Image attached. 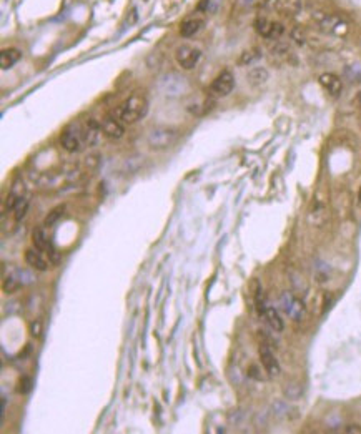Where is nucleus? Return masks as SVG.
Wrapping results in <instances>:
<instances>
[{
	"label": "nucleus",
	"mask_w": 361,
	"mask_h": 434,
	"mask_svg": "<svg viewBox=\"0 0 361 434\" xmlns=\"http://www.w3.org/2000/svg\"><path fill=\"white\" fill-rule=\"evenodd\" d=\"M148 112V100L145 95L135 93L129 97L117 108L115 115L125 123H135L141 120Z\"/></svg>",
	"instance_id": "obj_1"
},
{
	"label": "nucleus",
	"mask_w": 361,
	"mask_h": 434,
	"mask_svg": "<svg viewBox=\"0 0 361 434\" xmlns=\"http://www.w3.org/2000/svg\"><path fill=\"white\" fill-rule=\"evenodd\" d=\"M158 85H160L162 93L165 95V97H170V98L181 97V95H185L186 92H188V88H190L186 79H183V77L178 75V74L163 75L162 79H160Z\"/></svg>",
	"instance_id": "obj_2"
},
{
	"label": "nucleus",
	"mask_w": 361,
	"mask_h": 434,
	"mask_svg": "<svg viewBox=\"0 0 361 434\" xmlns=\"http://www.w3.org/2000/svg\"><path fill=\"white\" fill-rule=\"evenodd\" d=\"M177 130L170 127H157L148 133V145L153 150H165L172 147L177 140Z\"/></svg>",
	"instance_id": "obj_3"
},
{
	"label": "nucleus",
	"mask_w": 361,
	"mask_h": 434,
	"mask_svg": "<svg viewBox=\"0 0 361 434\" xmlns=\"http://www.w3.org/2000/svg\"><path fill=\"white\" fill-rule=\"evenodd\" d=\"M280 306L283 308V311L286 313L288 318L295 319V321H301L306 314V306L301 301L298 296H295L293 293H283L280 298Z\"/></svg>",
	"instance_id": "obj_4"
},
{
	"label": "nucleus",
	"mask_w": 361,
	"mask_h": 434,
	"mask_svg": "<svg viewBox=\"0 0 361 434\" xmlns=\"http://www.w3.org/2000/svg\"><path fill=\"white\" fill-rule=\"evenodd\" d=\"M200 58H202V50L193 47V45H180L175 50V60L181 68L191 70L198 65Z\"/></svg>",
	"instance_id": "obj_5"
},
{
	"label": "nucleus",
	"mask_w": 361,
	"mask_h": 434,
	"mask_svg": "<svg viewBox=\"0 0 361 434\" xmlns=\"http://www.w3.org/2000/svg\"><path fill=\"white\" fill-rule=\"evenodd\" d=\"M233 88H235V77H233L230 70H223L222 74L212 82L210 92H212L215 97H226V95L231 93Z\"/></svg>",
	"instance_id": "obj_6"
},
{
	"label": "nucleus",
	"mask_w": 361,
	"mask_h": 434,
	"mask_svg": "<svg viewBox=\"0 0 361 434\" xmlns=\"http://www.w3.org/2000/svg\"><path fill=\"white\" fill-rule=\"evenodd\" d=\"M60 143L62 147L70 153L79 152L82 143H84V138H82V130L77 129L75 125H68L63 129L60 133Z\"/></svg>",
	"instance_id": "obj_7"
},
{
	"label": "nucleus",
	"mask_w": 361,
	"mask_h": 434,
	"mask_svg": "<svg viewBox=\"0 0 361 434\" xmlns=\"http://www.w3.org/2000/svg\"><path fill=\"white\" fill-rule=\"evenodd\" d=\"M100 125H102L103 135L110 140H120L122 136L125 135V129H123V125H122V120L115 115V113L105 117L103 120L100 122Z\"/></svg>",
	"instance_id": "obj_8"
},
{
	"label": "nucleus",
	"mask_w": 361,
	"mask_h": 434,
	"mask_svg": "<svg viewBox=\"0 0 361 434\" xmlns=\"http://www.w3.org/2000/svg\"><path fill=\"white\" fill-rule=\"evenodd\" d=\"M260 361H262L265 371H267L270 378L280 376L281 366H280V363H278V359L275 358V354L271 353V349H270L267 345L260 346Z\"/></svg>",
	"instance_id": "obj_9"
},
{
	"label": "nucleus",
	"mask_w": 361,
	"mask_h": 434,
	"mask_svg": "<svg viewBox=\"0 0 361 434\" xmlns=\"http://www.w3.org/2000/svg\"><path fill=\"white\" fill-rule=\"evenodd\" d=\"M316 20L326 32H333V34H340V35L348 32L346 22H343L341 19H338V17H335V15H319V17H316Z\"/></svg>",
	"instance_id": "obj_10"
},
{
	"label": "nucleus",
	"mask_w": 361,
	"mask_h": 434,
	"mask_svg": "<svg viewBox=\"0 0 361 434\" xmlns=\"http://www.w3.org/2000/svg\"><path fill=\"white\" fill-rule=\"evenodd\" d=\"M100 133H102V125L97 120H87L84 130H82V138H84V143L92 147L95 145L100 138Z\"/></svg>",
	"instance_id": "obj_11"
},
{
	"label": "nucleus",
	"mask_w": 361,
	"mask_h": 434,
	"mask_svg": "<svg viewBox=\"0 0 361 434\" xmlns=\"http://www.w3.org/2000/svg\"><path fill=\"white\" fill-rule=\"evenodd\" d=\"M32 241H34V246L35 250L39 251H48L50 257L53 258V261H57L55 258V250L52 248V245H50V241L47 240V235H45L44 228H35L34 231H32Z\"/></svg>",
	"instance_id": "obj_12"
},
{
	"label": "nucleus",
	"mask_w": 361,
	"mask_h": 434,
	"mask_svg": "<svg viewBox=\"0 0 361 434\" xmlns=\"http://www.w3.org/2000/svg\"><path fill=\"white\" fill-rule=\"evenodd\" d=\"M319 84L331 97H338L343 90V84L340 80V77H336L335 74H321L319 75Z\"/></svg>",
	"instance_id": "obj_13"
},
{
	"label": "nucleus",
	"mask_w": 361,
	"mask_h": 434,
	"mask_svg": "<svg viewBox=\"0 0 361 434\" xmlns=\"http://www.w3.org/2000/svg\"><path fill=\"white\" fill-rule=\"evenodd\" d=\"M205 27V20L200 19V17H190V19H186L185 22H181L180 25V35L185 39L188 37H193V35L198 34L200 30H202Z\"/></svg>",
	"instance_id": "obj_14"
},
{
	"label": "nucleus",
	"mask_w": 361,
	"mask_h": 434,
	"mask_svg": "<svg viewBox=\"0 0 361 434\" xmlns=\"http://www.w3.org/2000/svg\"><path fill=\"white\" fill-rule=\"evenodd\" d=\"M20 58H22V52L19 48H5L0 53V67H2V70H8V68H12Z\"/></svg>",
	"instance_id": "obj_15"
},
{
	"label": "nucleus",
	"mask_w": 361,
	"mask_h": 434,
	"mask_svg": "<svg viewBox=\"0 0 361 434\" xmlns=\"http://www.w3.org/2000/svg\"><path fill=\"white\" fill-rule=\"evenodd\" d=\"M25 261L29 263L30 268L39 269V271H47V268H48V264L42 258V255H40L39 251H35V250H27L25 251Z\"/></svg>",
	"instance_id": "obj_16"
},
{
	"label": "nucleus",
	"mask_w": 361,
	"mask_h": 434,
	"mask_svg": "<svg viewBox=\"0 0 361 434\" xmlns=\"http://www.w3.org/2000/svg\"><path fill=\"white\" fill-rule=\"evenodd\" d=\"M265 318H267V321L270 326L273 328L275 331H283L285 330V323H283V319L280 316V313L276 311L273 306H267V311H265Z\"/></svg>",
	"instance_id": "obj_17"
},
{
	"label": "nucleus",
	"mask_w": 361,
	"mask_h": 434,
	"mask_svg": "<svg viewBox=\"0 0 361 434\" xmlns=\"http://www.w3.org/2000/svg\"><path fill=\"white\" fill-rule=\"evenodd\" d=\"M246 79H248L251 85H262L268 80V70L263 67H255V68H251V70H248Z\"/></svg>",
	"instance_id": "obj_18"
},
{
	"label": "nucleus",
	"mask_w": 361,
	"mask_h": 434,
	"mask_svg": "<svg viewBox=\"0 0 361 434\" xmlns=\"http://www.w3.org/2000/svg\"><path fill=\"white\" fill-rule=\"evenodd\" d=\"M271 27H273V22H270L267 19H258L255 22V29H257L258 34L265 39H270V35H271Z\"/></svg>",
	"instance_id": "obj_19"
},
{
	"label": "nucleus",
	"mask_w": 361,
	"mask_h": 434,
	"mask_svg": "<svg viewBox=\"0 0 361 434\" xmlns=\"http://www.w3.org/2000/svg\"><path fill=\"white\" fill-rule=\"evenodd\" d=\"M20 286L22 283L19 278H17V275H10L3 280V291H5V293H13V291H17Z\"/></svg>",
	"instance_id": "obj_20"
},
{
	"label": "nucleus",
	"mask_w": 361,
	"mask_h": 434,
	"mask_svg": "<svg viewBox=\"0 0 361 434\" xmlns=\"http://www.w3.org/2000/svg\"><path fill=\"white\" fill-rule=\"evenodd\" d=\"M63 207H57V208H53L52 212H50L48 215H47V218H45V221H44V225L45 226H52V225H55V223L58 221V218L62 217L63 215Z\"/></svg>",
	"instance_id": "obj_21"
},
{
	"label": "nucleus",
	"mask_w": 361,
	"mask_h": 434,
	"mask_svg": "<svg viewBox=\"0 0 361 434\" xmlns=\"http://www.w3.org/2000/svg\"><path fill=\"white\" fill-rule=\"evenodd\" d=\"M27 210H29V202H27L25 198H20V200H19V203H17L15 210H13V212H15V220H17V221H20L22 218H25Z\"/></svg>",
	"instance_id": "obj_22"
},
{
	"label": "nucleus",
	"mask_w": 361,
	"mask_h": 434,
	"mask_svg": "<svg viewBox=\"0 0 361 434\" xmlns=\"http://www.w3.org/2000/svg\"><path fill=\"white\" fill-rule=\"evenodd\" d=\"M260 53H262V52H260L258 48L248 50V52H245L243 55H241L240 63H241V65H248V63L255 62V60H258V58H260Z\"/></svg>",
	"instance_id": "obj_23"
},
{
	"label": "nucleus",
	"mask_w": 361,
	"mask_h": 434,
	"mask_svg": "<svg viewBox=\"0 0 361 434\" xmlns=\"http://www.w3.org/2000/svg\"><path fill=\"white\" fill-rule=\"evenodd\" d=\"M32 386H34L32 379H30V378H27V376H24V378H22L20 381H19V392H22V394H27V392H30Z\"/></svg>",
	"instance_id": "obj_24"
},
{
	"label": "nucleus",
	"mask_w": 361,
	"mask_h": 434,
	"mask_svg": "<svg viewBox=\"0 0 361 434\" xmlns=\"http://www.w3.org/2000/svg\"><path fill=\"white\" fill-rule=\"evenodd\" d=\"M30 333H32V336H35V338L42 335V323H40L39 319H37V321H32V324H30Z\"/></svg>",
	"instance_id": "obj_25"
},
{
	"label": "nucleus",
	"mask_w": 361,
	"mask_h": 434,
	"mask_svg": "<svg viewBox=\"0 0 361 434\" xmlns=\"http://www.w3.org/2000/svg\"><path fill=\"white\" fill-rule=\"evenodd\" d=\"M248 376L250 378H253V379H257V381H262V376H260V371H258V368L257 366H251L250 369H248Z\"/></svg>",
	"instance_id": "obj_26"
},
{
	"label": "nucleus",
	"mask_w": 361,
	"mask_h": 434,
	"mask_svg": "<svg viewBox=\"0 0 361 434\" xmlns=\"http://www.w3.org/2000/svg\"><path fill=\"white\" fill-rule=\"evenodd\" d=\"M345 433H348V434H360L361 433V426H358V424H350V426L345 428Z\"/></svg>",
	"instance_id": "obj_27"
},
{
	"label": "nucleus",
	"mask_w": 361,
	"mask_h": 434,
	"mask_svg": "<svg viewBox=\"0 0 361 434\" xmlns=\"http://www.w3.org/2000/svg\"><path fill=\"white\" fill-rule=\"evenodd\" d=\"M293 39L296 40V43H300V45L305 42L303 37H301V35H300V32H298V30H293Z\"/></svg>",
	"instance_id": "obj_28"
},
{
	"label": "nucleus",
	"mask_w": 361,
	"mask_h": 434,
	"mask_svg": "<svg viewBox=\"0 0 361 434\" xmlns=\"http://www.w3.org/2000/svg\"><path fill=\"white\" fill-rule=\"evenodd\" d=\"M241 2H243V3H245V5H251V3H253V2H255V0H241Z\"/></svg>",
	"instance_id": "obj_29"
}]
</instances>
